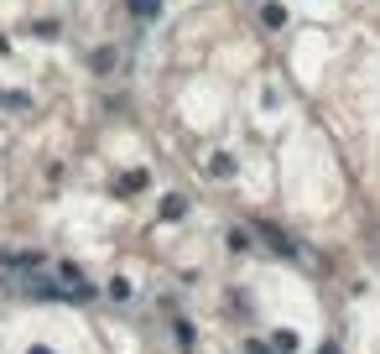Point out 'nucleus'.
Returning <instances> with one entry per match:
<instances>
[{
	"label": "nucleus",
	"instance_id": "obj_8",
	"mask_svg": "<svg viewBox=\"0 0 380 354\" xmlns=\"http://www.w3.org/2000/svg\"><path fill=\"white\" fill-rule=\"evenodd\" d=\"M156 6H162V0H130V11H136V16H156Z\"/></svg>",
	"mask_w": 380,
	"mask_h": 354
},
{
	"label": "nucleus",
	"instance_id": "obj_4",
	"mask_svg": "<svg viewBox=\"0 0 380 354\" xmlns=\"http://www.w3.org/2000/svg\"><path fill=\"white\" fill-rule=\"evenodd\" d=\"M188 214V198H182V193H167L162 198V219H182Z\"/></svg>",
	"mask_w": 380,
	"mask_h": 354
},
{
	"label": "nucleus",
	"instance_id": "obj_5",
	"mask_svg": "<svg viewBox=\"0 0 380 354\" xmlns=\"http://www.w3.org/2000/svg\"><path fill=\"white\" fill-rule=\"evenodd\" d=\"M146 188V172H130V177H120V193H141Z\"/></svg>",
	"mask_w": 380,
	"mask_h": 354
},
{
	"label": "nucleus",
	"instance_id": "obj_9",
	"mask_svg": "<svg viewBox=\"0 0 380 354\" xmlns=\"http://www.w3.org/2000/svg\"><path fill=\"white\" fill-rule=\"evenodd\" d=\"M94 68H99V73H110V68H115V52H110V47L94 52Z\"/></svg>",
	"mask_w": 380,
	"mask_h": 354
},
{
	"label": "nucleus",
	"instance_id": "obj_6",
	"mask_svg": "<svg viewBox=\"0 0 380 354\" xmlns=\"http://www.w3.org/2000/svg\"><path fill=\"white\" fill-rule=\"evenodd\" d=\"M260 21H266V26H286V11L281 6H266V11H260Z\"/></svg>",
	"mask_w": 380,
	"mask_h": 354
},
{
	"label": "nucleus",
	"instance_id": "obj_1",
	"mask_svg": "<svg viewBox=\"0 0 380 354\" xmlns=\"http://www.w3.org/2000/svg\"><path fill=\"white\" fill-rule=\"evenodd\" d=\"M260 234H266V240H271V251H277V255H286V260H292V255H297V245H292V240H286V234H281L277 225H260Z\"/></svg>",
	"mask_w": 380,
	"mask_h": 354
},
{
	"label": "nucleus",
	"instance_id": "obj_3",
	"mask_svg": "<svg viewBox=\"0 0 380 354\" xmlns=\"http://www.w3.org/2000/svg\"><path fill=\"white\" fill-rule=\"evenodd\" d=\"M208 177H234V156L229 151H214V156H208Z\"/></svg>",
	"mask_w": 380,
	"mask_h": 354
},
{
	"label": "nucleus",
	"instance_id": "obj_11",
	"mask_svg": "<svg viewBox=\"0 0 380 354\" xmlns=\"http://www.w3.org/2000/svg\"><path fill=\"white\" fill-rule=\"evenodd\" d=\"M26 354H52V349H26Z\"/></svg>",
	"mask_w": 380,
	"mask_h": 354
},
{
	"label": "nucleus",
	"instance_id": "obj_7",
	"mask_svg": "<svg viewBox=\"0 0 380 354\" xmlns=\"http://www.w3.org/2000/svg\"><path fill=\"white\" fill-rule=\"evenodd\" d=\"M110 297H115V303H130V282H125V277L110 282Z\"/></svg>",
	"mask_w": 380,
	"mask_h": 354
},
{
	"label": "nucleus",
	"instance_id": "obj_10",
	"mask_svg": "<svg viewBox=\"0 0 380 354\" xmlns=\"http://www.w3.org/2000/svg\"><path fill=\"white\" fill-rule=\"evenodd\" d=\"M245 354H277L271 344H260V339H251V344H245Z\"/></svg>",
	"mask_w": 380,
	"mask_h": 354
},
{
	"label": "nucleus",
	"instance_id": "obj_2",
	"mask_svg": "<svg viewBox=\"0 0 380 354\" xmlns=\"http://www.w3.org/2000/svg\"><path fill=\"white\" fill-rule=\"evenodd\" d=\"M271 349H277V354H297V349H303V339H297L292 329H277V334H271Z\"/></svg>",
	"mask_w": 380,
	"mask_h": 354
}]
</instances>
